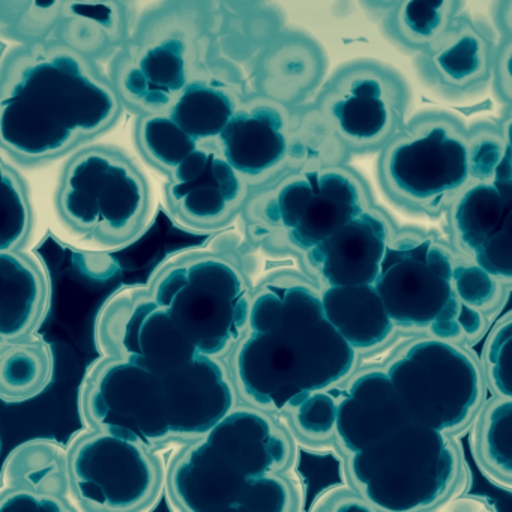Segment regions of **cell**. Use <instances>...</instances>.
<instances>
[{
    "label": "cell",
    "mask_w": 512,
    "mask_h": 512,
    "mask_svg": "<svg viewBox=\"0 0 512 512\" xmlns=\"http://www.w3.org/2000/svg\"><path fill=\"white\" fill-rule=\"evenodd\" d=\"M482 361L494 394L512 398V316L503 319L488 335Z\"/></svg>",
    "instance_id": "36"
},
{
    "label": "cell",
    "mask_w": 512,
    "mask_h": 512,
    "mask_svg": "<svg viewBox=\"0 0 512 512\" xmlns=\"http://www.w3.org/2000/svg\"><path fill=\"white\" fill-rule=\"evenodd\" d=\"M467 130L472 184L512 176V155L500 124L473 122Z\"/></svg>",
    "instance_id": "33"
},
{
    "label": "cell",
    "mask_w": 512,
    "mask_h": 512,
    "mask_svg": "<svg viewBox=\"0 0 512 512\" xmlns=\"http://www.w3.org/2000/svg\"><path fill=\"white\" fill-rule=\"evenodd\" d=\"M80 412L89 428L112 431L157 449L175 442L163 374L125 359L103 356L80 391Z\"/></svg>",
    "instance_id": "15"
},
{
    "label": "cell",
    "mask_w": 512,
    "mask_h": 512,
    "mask_svg": "<svg viewBox=\"0 0 512 512\" xmlns=\"http://www.w3.org/2000/svg\"><path fill=\"white\" fill-rule=\"evenodd\" d=\"M226 2L235 10H251V8L259 7L265 0H226Z\"/></svg>",
    "instance_id": "42"
},
{
    "label": "cell",
    "mask_w": 512,
    "mask_h": 512,
    "mask_svg": "<svg viewBox=\"0 0 512 512\" xmlns=\"http://www.w3.org/2000/svg\"><path fill=\"white\" fill-rule=\"evenodd\" d=\"M2 224L0 251L23 250L34 229V212L28 185L13 166L2 161Z\"/></svg>",
    "instance_id": "32"
},
{
    "label": "cell",
    "mask_w": 512,
    "mask_h": 512,
    "mask_svg": "<svg viewBox=\"0 0 512 512\" xmlns=\"http://www.w3.org/2000/svg\"><path fill=\"white\" fill-rule=\"evenodd\" d=\"M460 253L512 284V176L473 182L449 208Z\"/></svg>",
    "instance_id": "19"
},
{
    "label": "cell",
    "mask_w": 512,
    "mask_h": 512,
    "mask_svg": "<svg viewBox=\"0 0 512 512\" xmlns=\"http://www.w3.org/2000/svg\"><path fill=\"white\" fill-rule=\"evenodd\" d=\"M473 454L488 478L512 490V398L497 397L476 419Z\"/></svg>",
    "instance_id": "30"
},
{
    "label": "cell",
    "mask_w": 512,
    "mask_h": 512,
    "mask_svg": "<svg viewBox=\"0 0 512 512\" xmlns=\"http://www.w3.org/2000/svg\"><path fill=\"white\" fill-rule=\"evenodd\" d=\"M464 0H400L382 20L389 43L407 55H418L442 37L463 14Z\"/></svg>",
    "instance_id": "27"
},
{
    "label": "cell",
    "mask_w": 512,
    "mask_h": 512,
    "mask_svg": "<svg viewBox=\"0 0 512 512\" xmlns=\"http://www.w3.org/2000/svg\"><path fill=\"white\" fill-rule=\"evenodd\" d=\"M209 14L191 0L149 11L116 52L110 80L137 116L170 112L190 83L215 61Z\"/></svg>",
    "instance_id": "4"
},
{
    "label": "cell",
    "mask_w": 512,
    "mask_h": 512,
    "mask_svg": "<svg viewBox=\"0 0 512 512\" xmlns=\"http://www.w3.org/2000/svg\"><path fill=\"white\" fill-rule=\"evenodd\" d=\"M287 428L305 445H323L335 437L337 397L331 389L314 392L299 406L287 412Z\"/></svg>",
    "instance_id": "34"
},
{
    "label": "cell",
    "mask_w": 512,
    "mask_h": 512,
    "mask_svg": "<svg viewBox=\"0 0 512 512\" xmlns=\"http://www.w3.org/2000/svg\"><path fill=\"white\" fill-rule=\"evenodd\" d=\"M491 20L499 37L512 38V0H493Z\"/></svg>",
    "instance_id": "39"
},
{
    "label": "cell",
    "mask_w": 512,
    "mask_h": 512,
    "mask_svg": "<svg viewBox=\"0 0 512 512\" xmlns=\"http://www.w3.org/2000/svg\"><path fill=\"white\" fill-rule=\"evenodd\" d=\"M368 208L365 182L341 164L302 170L251 191L241 220L254 247L299 259Z\"/></svg>",
    "instance_id": "5"
},
{
    "label": "cell",
    "mask_w": 512,
    "mask_h": 512,
    "mask_svg": "<svg viewBox=\"0 0 512 512\" xmlns=\"http://www.w3.org/2000/svg\"><path fill=\"white\" fill-rule=\"evenodd\" d=\"M452 280L458 298L467 307L487 313L499 304L502 283L463 253L455 254Z\"/></svg>",
    "instance_id": "35"
},
{
    "label": "cell",
    "mask_w": 512,
    "mask_h": 512,
    "mask_svg": "<svg viewBox=\"0 0 512 512\" xmlns=\"http://www.w3.org/2000/svg\"><path fill=\"white\" fill-rule=\"evenodd\" d=\"M454 262L455 254L431 236L392 238L374 286L395 326L451 341L484 331V313L467 307L455 292Z\"/></svg>",
    "instance_id": "9"
},
{
    "label": "cell",
    "mask_w": 512,
    "mask_h": 512,
    "mask_svg": "<svg viewBox=\"0 0 512 512\" xmlns=\"http://www.w3.org/2000/svg\"><path fill=\"white\" fill-rule=\"evenodd\" d=\"M400 0H359V4L364 8L365 13L373 19L382 22L395 7Z\"/></svg>",
    "instance_id": "40"
},
{
    "label": "cell",
    "mask_w": 512,
    "mask_h": 512,
    "mask_svg": "<svg viewBox=\"0 0 512 512\" xmlns=\"http://www.w3.org/2000/svg\"><path fill=\"white\" fill-rule=\"evenodd\" d=\"M0 337L28 340L49 308L50 286L37 259L23 250L0 251Z\"/></svg>",
    "instance_id": "24"
},
{
    "label": "cell",
    "mask_w": 512,
    "mask_h": 512,
    "mask_svg": "<svg viewBox=\"0 0 512 512\" xmlns=\"http://www.w3.org/2000/svg\"><path fill=\"white\" fill-rule=\"evenodd\" d=\"M356 353L326 317L320 287L304 272L280 269L254 286L247 332L229 368L241 403L286 415L343 382Z\"/></svg>",
    "instance_id": "1"
},
{
    "label": "cell",
    "mask_w": 512,
    "mask_h": 512,
    "mask_svg": "<svg viewBox=\"0 0 512 512\" xmlns=\"http://www.w3.org/2000/svg\"><path fill=\"white\" fill-rule=\"evenodd\" d=\"M95 341L101 355L157 374L184 367L200 355L148 286L124 287L107 299L95 320Z\"/></svg>",
    "instance_id": "16"
},
{
    "label": "cell",
    "mask_w": 512,
    "mask_h": 512,
    "mask_svg": "<svg viewBox=\"0 0 512 512\" xmlns=\"http://www.w3.org/2000/svg\"><path fill=\"white\" fill-rule=\"evenodd\" d=\"M356 490L373 508L427 511L457 482L460 458L448 433L407 422L389 436L349 457Z\"/></svg>",
    "instance_id": "11"
},
{
    "label": "cell",
    "mask_w": 512,
    "mask_h": 512,
    "mask_svg": "<svg viewBox=\"0 0 512 512\" xmlns=\"http://www.w3.org/2000/svg\"><path fill=\"white\" fill-rule=\"evenodd\" d=\"M314 103L350 154L371 155L382 151L409 121L412 89L394 67L356 59L325 80Z\"/></svg>",
    "instance_id": "13"
},
{
    "label": "cell",
    "mask_w": 512,
    "mask_h": 512,
    "mask_svg": "<svg viewBox=\"0 0 512 512\" xmlns=\"http://www.w3.org/2000/svg\"><path fill=\"white\" fill-rule=\"evenodd\" d=\"M4 487L25 488L70 499L68 455L50 440H31L14 449L4 467Z\"/></svg>",
    "instance_id": "28"
},
{
    "label": "cell",
    "mask_w": 512,
    "mask_h": 512,
    "mask_svg": "<svg viewBox=\"0 0 512 512\" xmlns=\"http://www.w3.org/2000/svg\"><path fill=\"white\" fill-rule=\"evenodd\" d=\"M491 88L500 104L512 107V38L499 37Z\"/></svg>",
    "instance_id": "38"
},
{
    "label": "cell",
    "mask_w": 512,
    "mask_h": 512,
    "mask_svg": "<svg viewBox=\"0 0 512 512\" xmlns=\"http://www.w3.org/2000/svg\"><path fill=\"white\" fill-rule=\"evenodd\" d=\"M124 110L110 77L70 44L25 43L2 62L0 143L20 166L74 154L112 130Z\"/></svg>",
    "instance_id": "2"
},
{
    "label": "cell",
    "mask_w": 512,
    "mask_h": 512,
    "mask_svg": "<svg viewBox=\"0 0 512 512\" xmlns=\"http://www.w3.org/2000/svg\"><path fill=\"white\" fill-rule=\"evenodd\" d=\"M295 442L275 415L241 403L175 455L166 487L187 512H292L301 505L289 478Z\"/></svg>",
    "instance_id": "3"
},
{
    "label": "cell",
    "mask_w": 512,
    "mask_h": 512,
    "mask_svg": "<svg viewBox=\"0 0 512 512\" xmlns=\"http://www.w3.org/2000/svg\"><path fill=\"white\" fill-rule=\"evenodd\" d=\"M163 382L175 442L199 439L241 400L229 364L203 353L184 367L163 374Z\"/></svg>",
    "instance_id": "21"
},
{
    "label": "cell",
    "mask_w": 512,
    "mask_h": 512,
    "mask_svg": "<svg viewBox=\"0 0 512 512\" xmlns=\"http://www.w3.org/2000/svg\"><path fill=\"white\" fill-rule=\"evenodd\" d=\"M394 236L388 218L368 208L299 257L302 272L320 287L374 284Z\"/></svg>",
    "instance_id": "20"
},
{
    "label": "cell",
    "mask_w": 512,
    "mask_h": 512,
    "mask_svg": "<svg viewBox=\"0 0 512 512\" xmlns=\"http://www.w3.org/2000/svg\"><path fill=\"white\" fill-rule=\"evenodd\" d=\"M217 143L251 191L352 157L314 101L292 106L263 94L248 95Z\"/></svg>",
    "instance_id": "6"
},
{
    "label": "cell",
    "mask_w": 512,
    "mask_h": 512,
    "mask_svg": "<svg viewBox=\"0 0 512 512\" xmlns=\"http://www.w3.org/2000/svg\"><path fill=\"white\" fill-rule=\"evenodd\" d=\"M55 205L62 223L80 238L101 247H127L148 227L151 188L124 152L89 146L65 164Z\"/></svg>",
    "instance_id": "8"
},
{
    "label": "cell",
    "mask_w": 512,
    "mask_h": 512,
    "mask_svg": "<svg viewBox=\"0 0 512 512\" xmlns=\"http://www.w3.org/2000/svg\"><path fill=\"white\" fill-rule=\"evenodd\" d=\"M167 209L176 223L194 232H215L241 217L251 188L217 142L199 148L167 175Z\"/></svg>",
    "instance_id": "17"
},
{
    "label": "cell",
    "mask_w": 512,
    "mask_h": 512,
    "mask_svg": "<svg viewBox=\"0 0 512 512\" xmlns=\"http://www.w3.org/2000/svg\"><path fill=\"white\" fill-rule=\"evenodd\" d=\"M128 0H65L58 23V38L76 47L85 38L82 52L92 47L121 49L128 40Z\"/></svg>",
    "instance_id": "26"
},
{
    "label": "cell",
    "mask_w": 512,
    "mask_h": 512,
    "mask_svg": "<svg viewBox=\"0 0 512 512\" xmlns=\"http://www.w3.org/2000/svg\"><path fill=\"white\" fill-rule=\"evenodd\" d=\"M53 356L41 341L2 343L0 349V395L19 403L40 395L52 382Z\"/></svg>",
    "instance_id": "29"
},
{
    "label": "cell",
    "mask_w": 512,
    "mask_h": 512,
    "mask_svg": "<svg viewBox=\"0 0 512 512\" xmlns=\"http://www.w3.org/2000/svg\"><path fill=\"white\" fill-rule=\"evenodd\" d=\"M509 112L500 119V127H502L503 134H505L506 143H508L509 151L512 155V107H508Z\"/></svg>",
    "instance_id": "41"
},
{
    "label": "cell",
    "mask_w": 512,
    "mask_h": 512,
    "mask_svg": "<svg viewBox=\"0 0 512 512\" xmlns=\"http://www.w3.org/2000/svg\"><path fill=\"white\" fill-rule=\"evenodd\" d=\"M247 97L238 71L215 59L190 83L169 113L197 142H217Z\"/></svg>",
    "instance_id": "23"
},
{
    "label": "cell",
    "mask_w": 512,
    "mask_h": 512,
    "mask_svg": "<svg viewBox=\"0 0 512 512\" xmlns=\"http://www.w3.org/2000/svg\"><path fill=\"white\" fill-rule=\"evenodd\" d=\"M148 287L203 355L226 359L247 332L254 286L230 251L170 257Z\"/></svg>",
    "instance_id": "7"
},
{
    "label": "cell",
    "mask_w": 512,
    "mask_h": 512,
    "mask_svg": "<svg viewBox=\"0 0 512 512\" xmlns=\"http://www.w3.org/2000/svg\"><path fill=\"white\" fill-rule=\"evenodd\" d=\"M410 421L445 433L466 427L484 395L478 362L457 341H413L386 367Z\"/></svg>",
    "instance_id": "12"
},
{
    "label": "cell",
    "mask_w": 512,
    "mask_h": 512,
    "mask_svg": "<svg viewBox=\"0 0 512 512\" xmlns=\"http://www.w3.org/2000/svg\"><path fill=\"white\" fill-rule=\"evenodd\" d=\"M134 142L143 160L166 176L200 146L169 112L139 116Z\"/></svg>",
    "instance_id": "31"
},
{
    "label": "cell",
    "mask_w": 512,
    "mask_h": 512,
    "mask_svg": "<svg viewBox=\"0 0 512 512\" xmlns=\"http://www.w3.org/2000/svg\"><path fill=\"white\" fill-rule=\"evenodd\" d=\"M407 422L406 407L386 370L362 371L337 397L335 439L349 455L370 448Z\"/></svg>",
    "instance_id": "22"
},
{
    "label": "cell",
    "mask_w": 512,
    "mask_h": 512,
    "mask_svg": "<svg viewBox=\"0 0 512 512\" xmlns=\"http://www.w3.org/2000/svg\"><path fill=\"white\" fill-rule=\"evenodd\" d=\"M499 34L479 17L461 14L451 28L413 59L422 85L446 101L484 94L493 82Z\"/></svg>",
    "instance_id": "18"
},
{
    "label": "cell",
    "mask_w": 512,
    "mask_h": 512,
    "mask_svg": "<svg viewBox=\"0 0 512 512\" xmlns=\"http://www.w3.org/2000/svg\"><path fill=\"white\" fill-rule=\"evenodd\" d=\"M469 125L454 113L427 109L410 116L380 151L379 179L389 199L419 214H437L472 184Z\"/></svg>",
    "instance_id": "10"
},
{
    "label": "cell",
    "mask_w": 512,
    "mask_h": 512,
    "mask_svg": "<svg viewBox=\"0 0 512 512\" xmlns=\"http://www.w3.org/2000/svg\"><path fill=\"white\" fill-rule=\"evenodd\" d=\"M0 511H76L67 497L50 496L25 488H2Z\"/></svg>",
    "instance_id": "37"
},
{
    "label": "cell",
    "mask_w": 512,
    "mask_h": 512,
    "mask_svg": "<svg viewBox=\"0 0 512 512\" xmlns=\"http://www.w3.org/2000/svg\"><path fill=\"white\" fill-rule=\"evenodd\" d=\"M323 310L341 337L356 350L383 346L395 323L374 284L320 287Z\"/></svg>",
    "instance_id": "25"
},
{
    "label": "cell",
    "mask_w": 512,
    "mask_h": 512,
    "mask_svg": "<svg viewBox=\"0 0 512 512\" xmlns=\"http://www.w3.org/2000/svg\"><path fill=\"white\" fill-rule=\"evenodd\" d=\"M67 455L71 494L86 511H143L166 487L167 469L155 449L122 434L89 428Z\"/></svg>",
    "instance_id": "14"
}]
</instances>
